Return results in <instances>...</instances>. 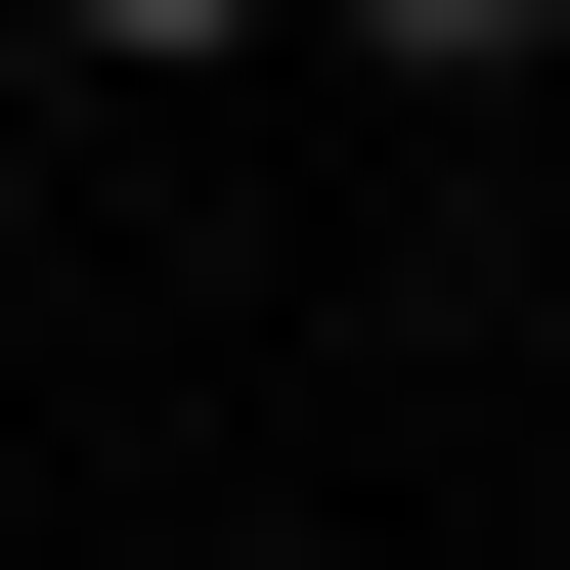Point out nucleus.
<instances>
[{
    "label": "nucleus",
    "mask_w": 570,
    "mask_h": 570,
    "mask_svg": "<svg viewBox=\"0 0 570 570\" xmlns=\"http://www.w3.org/2000/svg\"><path fill=\"white\" fill-rule=\"evenodd\" d=\"M352 45H439V88H527V45H570V0H352Z\"/></svg>",
    "instance_id": "nucleus-1"
},
{
    "label": "nucleus",
    "mask_w": 570,
    "mask_h": 570,
    "mask_svg": "<svg viewBox=\"0 0 570 570\" xmlns=\"http://www.w3.org/2000/svg\"><path fill=\"white\" fill-rule=\"evenodd\" d=\"M45 45H132V88H176V45H264V0H45Z\"/></svg>",
    "instance_id": "nucleus-2"
}]
</instances>
